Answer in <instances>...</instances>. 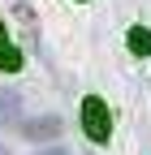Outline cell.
I'll list each match as a JSON object with an SVG mask.
<instances>
[{
    "mask_svg": "<svg viewBox=\"0 0 151 155\" xmlns=\"http://www.w3.org/2000/svg\"><path fill=\"white\" fill-rule=\"evenodd\" d=\"M56 134H61V116H39V121H26L22 125V138H30V142L56 138Z\"/></svg>",
    "mask_w": 151,
    "mask_h": 155,
    "instance_id": "2",
    "label": "cell"
},
{
    "mask_svg": "<svg viewBox=\"0 0 151 155\" xmlns=\"http://www.w3.org/2000/svg\"><path fill=\"white\" fill-rule=\"evenodd\" d=\"M17 112H22V95L9 91V86H0V125L17 121Z\"/></svg>",
    "mask_w": 151,
    "mask_h": 155,
    "instance_id": "3",
    "label": "cell"
},
{
    "mask_svg": "<svg viewBox=\"0 0 151 155\" xmlns=\"http://www.w3.org/2000/svg\"><path fill=\"white\" fill-rule=\"evenodd\" d=\"M129 48H134V56H147V52H151V35H147V26H134V30H129Z\"/></svg>",
    "mask_w": 151,
    "mask_h": 155,
    "instance_id": "4",
    "label": "cell"
},
{
    "mask_svg": "<svg viewBox=\"0 0 151 155\" xmlns=\"http://www.w3.org/2000/svg\"><path fill=\"white\" fill-rule=\"evenodd\" d=\"M82 129H86V138H91V142H108V134H112L108 108H104V99H95V95L82 104Z\"/></svg>",
    "mask_w": 151,
    "mask_h": 155,
    "instance_id": "1",
    "label": "cell"
},
{
    "mask_svg": "<svg viewBox=\"0 0 151 155\" xmlns=\"http://www.w3.org/2000/svg\"><path fill=\"white\" fill-rule=\"evenodd\" d=\"M0 155H9V151H5V147H0Z\"/></svg>",
    "mask_w": 151,
    "mask_h": 155,
    "instance_id": "7",
    "label": "cell"
},
{
    "mask_svg": "<svg viewBox=\"0 0 151 155\" xmlns=\"http://www.w3.org/2000/svg\"><path fill=\"white\" fill-rule=\"evenodd\" d=\"M43 155H69V151H61V147H56V151H43Z\"/></svg>",
    "mask_w": 151,
    "mask_h": 155,
    "instance_id": "6",
    "label": "cell"
},
{
    "mask_svg": "<svg viewBox=\"0 0 151 155\" xmlns=\"http://www.w3.org/2000/svg\"><path fill=\"white\" fill-rule=\"evenodd\" d=\"M0 69H22V56L5 43V26H0Z\"/></svg>",
    "mask_w": 151,
    "mask_h": 155,
    "instance_id": "5",
    "label": "cell"
}]
</instances>
